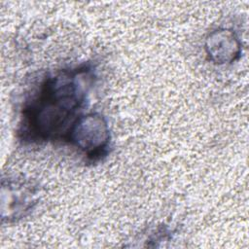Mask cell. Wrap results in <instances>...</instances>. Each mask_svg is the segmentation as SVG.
Segmentation results:
<instances>
[{
    "label": "cell",
    "mask_w": 249,
    "mask_h": 249,
    "mask_svg": "<svg viewBox=\"0 0 249 249\" xmlns=\"http://www.w3.org/2000/svg\"><path fill=\"white\" fill-rule=\"evenodd\" d=\"M89 66L61 70L48 76L21 110L18 136L24 142L66 140L92 84Z\"/></svg>",
    "instance_id": "6da1fadb"
},
{
    "label": "cell",
    "mask_w": 249,
    "mask_h": 249,
    "mask_svg": "<svg viewBox=\"0 0 249 249\" xmlns=\"http://www.w3.org/2000/svg\"><path fill=\"white\" fill-rule=\"evenodd\" d=\"M110 138L106 120L98 113H88L78 117L65 141L77 148L89 160H98L108 153Z\"/></svg>",
    "instance_id": "7a4b0ae2"
},
{
    "label": "cell",
    "mask_w": 249,
    "mask_h": 249,
    "mask_svg": "<svg viewBox=\"0 0 249 249\" xmlns=\"http://www.w3.org/2000/svg\"><path fill=\"white\" fill-rule=\"evenodd\" d=\"M36 192L27 181L7 179L2 181L1 219L13 222L25 216L33 208Z\"/></svg>",
    "instance_id": "3957f363"
},
{
    "label": "cell",
    "mask_w": 249,
    "mask_h": 249,
    "mask_svg": "<svg viewBox=\"0 0 249 249\" xmlns=\"http://www.w3.org/2000/svg\"><path fill=\"white\" fill-rule=\"evenodd\" d=\"M206 55L215 64L234 62L241 54V43L236 34L228 28L211 31L204 42Z\"/></svg>",
    "instance_id": "277c9868"
}]
</instances>
